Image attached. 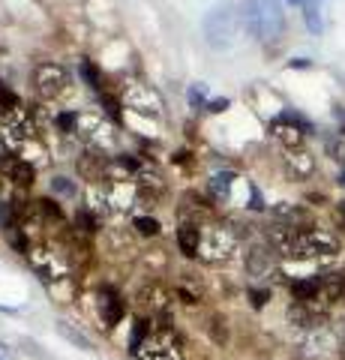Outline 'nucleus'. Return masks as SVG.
<instances>
[{
  "label": "nucleus",
  "instance_id": "21",
  "mask_svg": "<svg viewBox=\"0 0 345 360\" xmlns=\"http://www.w3.org/2000/svg\"><path fill=\"white\" fill-rule=\"evenodd\" d=\"M231 184H235V174H231V172L210 174V180H207V195L216 198V201H226L228 193H231Z\"/></svg>",
  "mask_w": 345,
  "mask_h": 360
},
{
  "label": "nucleus",
  "instance_id": "4",
  "mask_svg": "<svg viewBox=\"0 0 345 360\" xmlns=\"http://www.w3.org/2000/svg\"><path fill=\"white\" fill-rule=\"evenodd\" d=\"M237 252V234L226 225H207L202 231V255L207 264H222Z\"/></svg>",
  "mask_w": 345,
  "mask_h": 360
},
{
  "label": "nucleus",
  "instance_id": "5",
  "mask_svg": "<svg viewBox=\"0 0 345 360\" xmlns=\"http://www.w3.org/2000/svg\"><path fill=\"white\" fill-rule=\"evenodd\" d=\"M124 105L136 115L148 117V120H157L162 115V99L160 94L153 90L150 84H141V82H129L124 90Z\"/></svg>",
  "mask_w": 345,
  "mask_h": 360
},
{
  "label": "nucleus",
  "instance_id": "20",
  "mask_svg": "<svg viewBox=\"0 0 345 360\" xmlns=\"http://www.w3.org/2000/svg\"><path fill=\"white\" fill-rule=\"evenodd\" d=\"M54 330H58L60 336H63V340L66 342H72L75 348H82V352H91V348H93V342H91V336H87V333H82L79 328H75V324L72 321H58V324H54Z\"/></svg>",
  "mask_w": 345,
  "mask_h": 360
},
{
  "label": "nucleus",
  "instance_id": "32",
  "mask_svg": "<svg viewBox=\"0 0 345 360\" xmlns=\"http://www.w3.org/2000/svg\"><path fill=\"white\" fill-rule=\"evenodd\" d=\"M189 103H193L195 108H204V105H207V99H204V87H202V84H193V87H189Z\"/></svg>",
  "mask_w": 345,
  "mask_h": 360
},
{
  "label": "nucleus",
  "instance_id": "40",
  "mask_svg": "<svg viewBox=\"0 0 345 360\" xmlns=\"http://www.w3.org/2000/svg\"><path fill=\"white\" fill-rule=\"evenodd\" d=\"M337 217H339L342 225H345V201H339V205H337Z\"/></svg>",
  "mask_w": 345,
  "mask_h": 360
},
{
  "label": "nucleus",
  "instance_id": "37",
  "mask_svg": "<svg viewBox=\"0 0 345 360\" xmlns=\"http://www.w3.org/2000/svg\"><path fill=\"white\" fill-rule=\"evenodd\" d=\"M177 297H181L183 303H198V295H195V291H186V288L177 291Z\"/></svg>",
  "mask_w": 345,
  "mask_h": 360
},
{
  "label": "nucleus",
  "instance_id": "25",
  "mask_svg": "<svg viewBox=\"0 0 345 360\" xmlns=\"http://www.w3.org/2000/svg\"><path fill=\"white\" fill-rule=\"evenodd\" d=\"M82 78H84V82L96 90V96L105 90V87H103V75H99V70H96V66H93L91 60H82Z\"/></svg>",
  "mask_w": 345,
  "mask_h": 360
},
{
  "label": "nucleus",
  "instance_id": "23",
  "mask_svg": "<svg viewBox=\"0 0 345 360\" xmlns=\"http://www.w3.org/2000/svg\"><path fill=\"white\" fill-rule=\"evenodd\" d=\"M150 321L148 319H136V324H132V333H129V354L136 357L138 354V348L144 345V340L150 336Z\"/></svg>",
  "mask_w": 345,
  "mask_h": 360
},
{
  "label": "nucleus",
  "instance_id": "14",
  "mask_svg": "<svg viewBox=\"0 0 345 360\" xmlns=\"http://www.w3.org/2000/svg\"><path fill=\"white\" fill-rule=\"evenodd\" d=\"M337 348V340L327 328H315V330H306V340H304V352L309 357H330V352Z\"/></svg>",
  "mask_w": 345,
  "mask_h": 360
},
{
  "label": "nucleus",
  "instance_id": "3",
  "mask_svg": "<svg viewBox=\"0 0 345 360\" xmlns=\"http://www.w3.org/2000/svg\"><path fill=\"white\" fill-rule=\"evenodd\" d=\"M243 18L249 33L264 45H273L285 30L282 0H243Z\"/></svg>",
  "mask_w": 345,
  "mask_h": 360
},
{
  "label": "nucleus",
  "instance_id": "33",
  "mask_svg": "<svg viewBox=\"0 0 345 360\" xmlns=\"http://www.w3.org/2000/svg\"><path fill=\"white\" fill-rule=\"evenodd\" d=\"M226 108H228V99H226V96H219V99H207V105H204V111H210V115H222Z\"/></svg>",
  "mask_w": 345,
  "mask_h": 360
},
{
  "label": "nucleus",
  "instance_id": "42",
  "mask_svg": "<svg viewBox=\"0 0 345 360\" xmlns=\"http://www.w3.org/2000/svg\"><path fill=\"white\" fill-rule=\"evenodd\" d=\"M339 360H345V352H342V357H339Z\"/></svg>",
  "mask_w": 345,
  "mask_h": 360
},
{
  "label": "nucleus",
  "instance_id": "7",
  "mask_svg": "<svg viewBox=\"0 0 345 360\" xmlns=\"http://www.w3.org/2000/svg\"><path fill=\"white\" fill-rule=\"evenodd\" d=\"M27 262H30L33 270H37V276L42 279V283L58 285L66 279V262L54 250H48V246H33Z\"/></svg>",
  "mask_w": 345,
  "mask_h": 360
},
{
  "label": "nucleus",
  "instance_id": "24",
  "mask_svg": "<svg viewBox=\"0 0 345 360\" xmlns=\"http://www.w3.org/2000/svg\"><path fill=\"white\" fill-rule=\"evenodd\" d=\"M33 207H37V213H39V219L42 222H60L63 219V210H60V205L54 198H39V201H33Z\"/></svg>",
  "mask_w": 345,
  "mask_h": 360
},
{
  "label": "nucleus",
  "instance_id": "16",
  "mask_svg": "<svg viewBox=\"0 0 345 360\" xmlns=\"http://www.w3.org/2000/svg\"><path fill=\"white\" fill-rule=\"evenodd\" d=\"M318 297L325 303H345V270L318 276Z\"/></svg>",
  "mask_w": 345,
  "mask_h": 360
},
{
  "label": "nucleus",
  "instance_id": "35",
  "mask_svg": "<svg viewBox=\"0 0 345 360\" xmlns=\"http://www.w3.org/2000/svg\"><path fill=\"white\" fill-rule=\"evenodd\" d=\"M249 300H252L255 309H261L264 303H267V291H264V288H252V291H249Z\"/></svg>",
  "mask_w": 345,
  "mask_h": 360
},
{
  "label": "nucleus",
  "instance_id": "9",
  "mask_svg": "<svg viewBox=\"0 0 345 360\" xmlns=\"http://www.w3.org/2000/svg\"><path fill=\"white\" fill-rule=\"evenodd\" d=\"M66 84H70V72L63 70L60 63H39L37 70H33V87L39 90L42 96H60L63 90H66Z\"/></svg>",
  "mask_w": 345,
  "mask_h": 360
},
{
  "label": "nucleus",
  "instance_id": "18",
  "mask_svg": "<svg viewBox=\"0 0 345 360\" xmlns=\"http://www.w3.org/2000/svg\"><path fill=\"white\" fill-rule=\"evenodd\" d=\"M271 132L285 144V150H288V148H300V141H304V129L294 127V123H288L285 117H276V120L271 123Z\"/></svg>",
  "mask_w": 345,
  "mask_h": 360
},
{
  "label": "nucleus",
  "instance_id": "41",
  "mask_svg": "<svg viewBox=\"0 0 345 360\" xmlns=\"http://www.w3.org/2000/svg\"><path fill=\"white\" fill-rule=\"evenodd\" d=\"M288 4H292V6H304L306 0H288Z\"/></svg>",
  "mask_w": 345,
  "mask_h": 360
},
{
  "label": "nucleus",
  "instance_id": "43",
  "mask_svg": "<svg viewBox=\"0 0 345 360\" xmlns=\"http://www.w3.org/2000/svg\"><path fill=\"white\" fill-rule=\"evenodd\" d=\"M0 180H4V174H0Z\"/></svg>",
  "mask_w": 345,
  "mask_h": 360
},
{
  "label": "nucleus",
  "instance_id": "27",
  "mask_svg": "<svg viewBox=\"0 0 345 360\" xmlns=\"http://www.w3.org/2000/svg\"><path fill=\"white\" fill-rule=\"evenodd\" d=\"M51 189H54L58 195H63V198H75V193H79L75 180H70V177H54V180H51Z\"/></svg>",
  "mask_w": 345,
  "mask_h": 360
},
{
  "label": "nucleus",
  "instance_id": "1",
  "mask_svg": "<svg viewBox=\"0 0 345 360\" xmlns=\"http://www.w3.org/2000/svg\"><path fill=\"white\" fill-rule=\"evenodd\" d=\"M276 250L297 262H333L339 255V240L325 229L282 225V234H276Z\"/></svg>",
  "mask_w": 345,
  "mask_h": 360
},
{
  "label": "nucleus",
  "instance_id": "15",
  "mask_svg": "<svg viewBox=\"0 0 345 360\" xmlns=\"http://www.w3.org/2000/svg\"><path fill=\"white\" fill-rule=\"evenodd\" d=\"M0 174H4V180H9V184H15V186H30L33 184V168L21 160V156H6V160L0 162Z\"/></svg>",
  "mask_w": 345,
  "mask_h": 360
},
{
  "label": "nucleus",
  "instance_id": "28",
  "mask_svg": "<svg viewBox=\"0 0 345 360\" xmlns=\"http://www.w3.org/2000/svg\"><path fill=\"white\" fill-rule=\"evenodd\" d=\"M136 231L144 234V238H153V234L160 231V222L153 217H136Z\"/></svg>",
  "mask_w": 345,
  "mask_h": 360
},
{
  "label": "nucleus",
  "instance_id": "22",
  "mask_svg": "<svg viewBox=\"0 0 345 360\" xmlns=\"http://www.w3.org/2000/svg\"><path fill=\"white\" fill-rule=\"evenodd\" d=\"M6 234V243L9 246H13V250L15 252H21V255H30V250H33V243H30V234L25 231V229H21V225H13V229H6L4 231Z\"/></svg>",
  "mask_w": 345,
  "mask_h": 360
},
{
  "label": "nucleus",
  "instance_id": "39",
  "mask_svg": "<svg viewBox=\"0 0 345 360\" xmlns=\"http://www.w3.org/2000/svg\"><path fill=\"white\" fill-rule=\"evenodd\" d=\"M174 162H189V153H183V150H177V153H174Z\"/></svg>",
  "mask_w": 345,
  "mask_h": 360
},
{
  "label": "nucleus",
  "instance_id": "17",
  "mask_svg": "<svg viewBox=\"0 0 345 360\" xmlns=\"http://www.w3.org/2000/svg\"><path fill=\"white\" fill-rule=\"evenodd\" d=\"M273 267H276V258H273V250H267V246H252L247 252L249 276H267V274H273Z\"/></svg>",
  "mask_w": 345,
  "mask_h": 360
},
{
  "label": "nucleus",
  "instance_id": "29",
  "mask_svg": "<svg viewBox=\"0 0 345 360\" xmlns=\"http://www.w3.org/2000/svg\"><path fill=\"white\" fill-rule=\"evenodd\" d=\"M75 225H79V231L91 234L96 229V213L93 210H79V217H75Z\"/></svg>",
  "mask_w": 345,
  "mask_h": 360
},
{
  "label": "nucleus",
  "instance_id": "36",
  "mask_svg": "<svg viewBox=\"0 0 345 360\" xmlns=\"http://www.w3.org/2000/svg\"><path fill=\"white\" fill-rule=\"evenodd\" d=\"M249 207L252 210H261L264 207V198H261V193L255 186H249Z\"/></svg>",
  "mask_w": 345,
  "mask_h": 360
},
{
  "label": "nucleus",
  "instance_id": "12",
  "mask_svg": "<svg viewBox=\"0 0 345 360\" xmlns=\"http://www.w3.org/2000/svg\"><path fill=\"white\" fill-rule=\"evenodd\" d=\"M282 165L294 180H306L309 174L315 172V156L309 150H304V148H288L282 153Z\"/></svg>",
  "mask_w": 345,
  "mask_h": 360
},
{
  "label": "nucleus",
  "instance_id": "38",
  "mask_svg": "<svg viewBox=\"0 0 345 360\" xmlns=\"http://www.w3.org/2000/svg\"><path fill=\"white\" fill-rule=\"evenodd\" d=\"M288 66H294V70H309V66H313V63H309L306 58H294V60L288 63Z\"/></svg>",
  "mask_w": 345,
  "mask_h": 360
},
{
  "label": "nucleus",
  "instance_id": "30",
  "mask_svg": "<svg viewBox=\"0 0 345 360\" xmlns=\"http://www.w3.org/2000/svg\"><path fill=\"white\" fill-rule=\"evenodd\" d=\"M58 127L60 132H79V115L75 111H63V115H58Z\"/></svg>",
  "mask_w": 345,
  "mask_h": 360
},
{
  "label": "nucleus",
  "instance_id": "8",
  "mask_svg": "<svg viewBox=\"0 0 345 360\" xmlns=\"http://www.w3.org/2000/svg\"><path fill=\"white\" fill-rule=\"evenodd\" d=\"M33 123L25 111H6L4 117H0V141L6 144V148H21V144H27L33 139Z\"/></svg>",
  "mask_w": 345,
  "mask_h": 360
},
{
  "label": "nucleus",
  "instance_id": "10",
  "mask_svg": "<svg viewBox=\"0 0 345 360\" xmlns=\"http://www.w3.org/2000/svg\"><path fill=\"white\" fill-rule=\"evenodd\" d=\"M79 132L93 144V148H111V141H115V127H111V120L91 115V111L79 115Z\"/></svg>",
  "mask_w": 345,
  "mask_h": 360
},
{
  "label": "nucleus",
  "instance_id": "31",
  "mask_svg": "<svg viewBox=\"0 0 345 360\" xmlns=\"http://www.w3.org/2000/svg\"><path fill=\"white\" fill-rule=\"evenodd\" d=\"M0 108H6V111H18V103H15V94L9 87L0 84Z\"/></svg>",
  "mask_w": 345,
  "mask_h": 360
},
{
  "label": "nucleus",
  "instance_id": "2",
  "mask_svg": "<svg viewBox=\"0 0 345 360\" xmlns=\"http://www.w3.org/2000/svg\"><path fill=\"white\" fill-rule=\"evenodd\" d=\"M243 27H247V18H243V9H237L235 4L222 0V4L210 6L207 15L202 21V33L210 49L216 51H228L235 49L243 37Z\"/></svg>",
  "mask_w": 345,
  "mask_h": 360
},
{
  "label": "nucleus",
  "instance_id": "11",
  "mask_svg": "<svg viewBox=\"0 0 345 360\" xmlns=\"http://www.w3.org/2000/svg\"><path fill=\"white\" fill-rule=\"evenodd\" d=\"M96 312H99V319H103L105 328H115V324L124 319L126 307H124V300H120V295H117L115 288L103 285V288L96 291Z\"/></svg>",
  "mask_w": 345,
  "mask_h": 360
},
{
  "label": "nucleus",
  "instance_id": "6",
  "mask_svg": "<svg viewBox=\"0 0 345 360\" xmlns=\"http://www.w3.org/2000/svg\"><path fill=\"white\" fill-rule=\"evenodd\" d=\"M136 360H183V352H181V345H177V340L171 336V330L160 324L157 330H150V336L138 348Z\"/></svg>",
  "mask_w": 345,
  "mask_h": 360
},
{
  "label": "nucleus",
  "instance_id": "26",
  "mask_svg": "<svg viewBox=\"0 0 345 360\" xmlns=\"http://www.w3.org/2000/svg\"><path fill=\"white\" fill-rule=\"evenodd\" d=\"M141 303H144L148 309L162 312V309H165V291H160V288H144V291H141Z\"/></svg>",
  "mask_w": 345,
  "mask_h": 360
},
{
  "label": "nucleus",
  "instance_id": "19",
  "mask_svg": "<svg viewBox=\"0 0 345 360\" xmlns=\"http://www.w3.org/2000/svg\"><path fill=\"white\" fill-rule=\"evenodd\" d=\"M325 4H327V0H306V4H304V21H306V27L313 30L315 37L325 33V13H321Z\"/></svg>",
  "mask_w": 345,
  "mask_h": 360
},
{
  "label": "nucleus",
  "instance_id": "34",
  "mask_svg": "<svg viewBox=\"0 0 345 360\" xmlns=\"http://www.w3.org/2000/svg\"><path fill=\"white\" fill-rule=\"evenodd\" d=\"M327 153H333V160H345V141L327 139Z\"/></svg>",
  "mask_w": 345,
  "mask_h": 360
},
{
  "label": "nucleus",
  "instance_id": "13",
  "mask_svg": "<svg viewBox=\"0 0 345 360\" xmlns=\"http://www.w3.org/2000/svg\"><path fill=\"white\" fill-rule=\"evenodd\" d=\"M177 246H181L186 258H198V252H202V229H198V222L181 219V225H177Z\"/></svg>",
  "mask_w": 345,
  "mask_h": 360
}]
</instances>
